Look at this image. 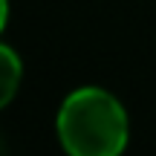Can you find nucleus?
Listing matches in <instances>:
<instances>
[{"label":"nucleus","mask_w":156,"mask_h":156,"mask_svg":"<svg viewBox=\"0 0 156 156\" xmlns=\"http://www.w3.org/2000/svg\"><path fill=\"white\" fill-rule=\"evenodd\" d=\"M58 139L73 156H119L127 145V113L101 87H81L58 110Z\"/></svg>","instance_id":"1"},{"label":"nucleus","mask_w":156,"mask_h":156,"mask_svg":"<svg viewBox=\"0 0 156 156\" xmlns=\"http://www.w3.org/2000/svg\"><path fill=\"white\" fill-rule=\"evenodd\" d=\"M23 78V64L12 46H0V104H9Z\"/></svg>","instance_id":"2"}]
</instances>
